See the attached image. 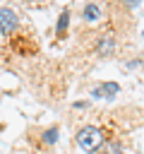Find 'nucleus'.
Returning a JSON list of instances; mask_svg holds the SVG:
<instances>
[{"label":"nucleus","mask_w":144,"mask_h":154,"mask_svg":"<svg viewBox=\"0 0 144 154\" xmlns=\"http://www.w3.org/2000/svg\"><path fill=\"white\" fill-rule=\"evenodd\" d=\"M118 91H120V84L118 82H106V84L94 87L91 89V96H96V99H113Z\"/></svg>","instance_id":"20e7f679"},{"label":"nucleus","mask_w":144,"mask_h":154,"mask_svg":"<svg viewBox=\"0 0 144 154\" xmlns=\"http://www.w3.org/2000/svg\"><path fill=\"white\" fill-rule=\"evenodd\" d=\"M67 26H70V10H62V12H60V17H58V22H55V34H58V38H62V36H65Z\"/></svg>","instance_id":"0eeeda50"},{"label":"nucleus","mask_w":144,"mask_h":154,"mask_svg":"<svg viewBox=\"0 0 144 154\" xmlns=\"http://www.w3.org/2000/svg\"><path fill=\"white\" fill-rule=\"evenodd\" d=\"M41 132V147L43 149H50L55 142H58V125H50V128H43V130H38Z\"/></svg>","instance_id":"423d86ee"},{"label":"nucleus","mask_w":144,"mask_h":154,"mask_svg":"<svg viewBox=\"0 0 144 154\" xmlns=\"http://www.w3.org/2000/svg\"><path fill=\"white\" fill-rule=\"evenodd\" d=\"M74 137H77L79 149H84V152H98L101 144H103V130L96 128V125H84V128H79Z\"/></svg>","instance_id":"f257e3e1"},{"label":"nucleus","mask_w":144,"mask_h":154,"mask_svg":"<svg viewBox=\"0 0 144 154\" xmlns=\"http://www.w3.org/2000/svg\"><path fill=\"white\" fill-rule=\"evenodd\" d=\"M84 19L86 22H98L101 19V7L96 5V2H89V5H84Z\"/></svg>","instance_id":"6e6552de"},{"label":"nucleus","mask_w":144,"mask_h":154,"mask_svg":"<svg viewBox=\"0 0 144 154\" xmlns=\"http://www.w3.org/2000/svg\"><path fill=\"white\" fill-rule=\"evenodd\" d=\"M86 106H89L86 101H74V108H86Z\"/></svg>","instance_id":"9d476101"},{"label":"nucleus","mask_w":144,"mask_h":154,"mask_svg":"<svg viewBox=\"0 0 144 154\" xmlns=\"http://www.w3.org/2000/svg\"><path fill=\"white\" fill-rule=\"evenodd\" d=\"M113 51H115V41H113L110 36H101L98 43H96V55H98V58H110Z\"/></svg>","instance_id":"39448f33"},{"label":"nucleus","mask_w":144,"mask_h":154,"mask_svg":"<svg viewBox=\"0 0 144 154\" xmlns=\"http://www.w3.org/2000/svg\"><path fill=\"white\" fill-rule=\"evenodd\" d=\"M101 154H122V144L115 142V140H110V142L101 144Z\"/></svg>","instance_id":"1a4fd4ad"},{"label":"nucleus","mask_w":144,"mask_h":154,"mask_svg":"<svg viewBox=\"0 0 144 154\" xmlns=\"http://www.w3.org/2000/svg\"><path fill=\"white\" fill-rule=\"evenodd\" d=\"M10 48L17 53V55H29V53H34L36 51V43L31 41V36H26V34H22V36H12L10 38Z\"/></svg>","instance_id":"7ed1b4c3"},{"label":"nucleus","mask_w":144,"mask_h":154,"mask_svg":"<svg viewBox=\"0 0 144 154\" xmlns=\"http://www.w3.org/2000/svg\"><path fill=\"white\" fill-rule=\"evenodd\" d=\"M22 2H34V0H22Z\"/></svg>","instance_id":"9b49d317"},{"label":"nucleus","mask_w":144,"mask_h":154,"mask_svg":"<svg viewBox=\"0 0 144 154\" xmlns=\"http://www.w3.org/2000/svg\"><path fill=\"white\" fill-rule=\"evenodd\" d=\"M17 29H19V17H17V12H14L12 7L2 5V7H0V34L10 41V38L17 34Z\"/></svg>","instance_id":"f03ea898"}]
</instances>
